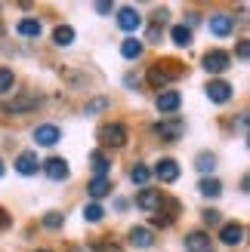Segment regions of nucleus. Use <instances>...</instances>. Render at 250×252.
<instances>
[{
    "label": "nucleus",
    "instance_id": "f257e3e1",
    "mask_svg": "<svg viewBox=\"0 0 250 252\" xmlns=\"http://www.w3.org/2000/svg\"><path fill=\"white\" fill-rule=\"evenodd\" d=\"M99 142L111 145V148H124L127 145V129H124L121 123H105L102 129H99Z\"/></svg>",
    "mask_w": 250,
    "mask_h": 252
},
{
    "label": "nucleus",
    "instance_id": "f03ea898",
    "mask_svg": "<svg viewBox=\"0 0 250 252\" xmlns=\"http://www.w3.org/2000/svg\"><path fill=\"white\" fill-rule=\"evenodd\" d=\"M155 132L164 138V142H176V138L185 132V123H182L179 117H167V120H161V123L155 126Z\"/></svg>",
    "mask_w": 250,
    "mask_h": 252
},
{
    "label": "nucleus",
    "instance_id": "7ed1b4c3",
    "mask_svg": "<svg viewBox=\"0 0 250 252\" xmlns=\"http://www.w3.org/2000/svg\"><path fill=\"white\" fill-rule=\"evenodd\" d=\"M229 53H222V49H210V53L204 56V68L210 74H222V71H229Z\"/></svg>",
    "mask_w": 250,
    "mask_h": 252
},
{
    "label": "nucleus",
    "instance_id": "20e7f679",
    "mask_svg": "<svg viewBox=\"0 0 250 252\" xmlns=\"http://www.w3.org/2000/svg\"><path fill=\"white\" fill-rule=\"evenodd\" d=\"M185 252H213V240L204 231H192L185 237Z\"/></svg>",
    "mask_w": 250,
    "mask_h": 252
},
{
    "label": "nucleus",
    "instance_id": "39448f33",
    "mask_svg": "<svg viewBox=\"0 0 250 252\" xmlns=\"http://www.w3.org/2000/svg\"><path fill=\"white\" fill-rule=\"evenodd\" d=\"M59 138H62V132H59V126H53V123H43V126L34 129V142L43 145V148H53Z\"/></svg>",
    "mask_w": 250,
    "mask_h": 252
},
{
    "label": "nucleus",
    "instance_id": "423d86ee",
    "mask_svg": "<svg viewBox=\"0 0 250 252\" xmlns=\"http://www.w3.org/2000/svg\"><path fill=\"white\" fill-rule=\"evenodd\" d=\"M43 172H46L53 182H65L68 175H71V172H68V163L62 160V157H49V160L43 163Z\"/></svg>",
    "mask_w": 250,
    "mask_h": 252
},
{
    "label": "nucleus",
    "instance_id": "0eeeda50",
    "mask_svg": "<svg viewBox=\"0 0 250 252\" xmlns=\"http://www.w3.org/2000/svg\"><path fill=\"white\" fill-rule=\"evenodd\" d=\"M179 102H182V95H179V93H173V90L158 93V98H155V105H158L161 114H170V111H176V108H179Z\"/></svg>",
    "mask_w": 250,
    "mask_h": 252
},
{
    "label": "nucleus",
    "instance_id": "6e6552de",
    "mask_svg": "<svg viewBox=\"0 0 250 252\" xmlns=\"http://www.w3.org/2000/svg\"><path fill=\"white\" fill-rule=\"evenodd\" d=\"M155 175H158L161 182H167V185H170V182H176V179H179V163H176V160H170V157H167V160H161L158 166H155Z\"/></svg>",
    "mask_w": 250,
    "mask_h": 252
},
{
    "label": "nucleus",
    "instance_id": "1a4fd4ad",
    "mask_svg": "<svg viewBox=\"0 0 250 252\" xmlns=\"http://www.w3.org/2000/svg\"><path fill=\"white\" fill-rule=\"evenodd\" d=\"M207 95H210V102L222 105V102H229V98H232V86L226 80H213V83H207Z\"/></svg>",
    "mask_w": 250,
    "mask_h": 252
},
{
    "label": "nucleus",
    "instance_id": "9d476101",
    "mask_svg": "<svg viewBox=\"0 0 250 252\" xmlns=\"http://www.w3.org/2000/svg\"><path fill=\"white\" fill-rule=\"evenodd\" d=\"M118 25H121L124 31H136L142 25V19H139V12H136L133 6H121L118 9Z\"/></svg>",
    "mask_w": 250,
    "mask_h": 252
},
{
    "label": "nucleus",
    "instance_id": "9b49d317",
    "mask_svg": "<svg viewBox=\"0 0 250 252\" xmlns=\"http://www.w3.org/2000/svg\"><path fill=\"white\" fill-rule=\"evenodd\" d=\"M16 169H19L22 175H34L37 169H41V163H37V154H34V151H25V154H19Z\"/></svg>",
    "mask_w": 250,
    "mask_h": 252
},
{
    "label": "nucleus",
    "instance_id": "f8f14e48",
    "mask_svg": "<svg viewBox=\"0 0 250 252\" xmlns=\"http://www.w3.org/2000/svg\"><path fill=\"white\" fill-rule=\"evenodd\" d=\"M232 28H235V19H229V16H210V31H213L216 37H229L232 34Z\"/></svg>",
    "mask_w": 250,
    "mask_h": 252
},
{
    "label": "nucleus",
    "instance_id": "ddd939ff",
    "mask_svg": "<svg viewBox=\"0 0 250 252\" xmlns=\"http://www.w3.org/2000/svg\"><path fill=\"white\" fill-rule=\"evenodd\" d=\"M136 206L145 209V212H155L161 206V191H148V188H145V191L136 197Z\"/></svg>",
    "mask_w": 250,
    "mask_h": 252
},
{
    "label": "nucleus",
    "instance_id": "4468645a",
    "mask_svg": "<svg viewBox=\"0 0 250 252\" xmlns=\"http://www.w3.org/2000/svg\"><path fill=\"white\" fill-rule=\"evenodd\" d=\"M152 243H155V237H152V231H148V228H133V231H130V246L148 249Z\"/></svg>",
    "mask_w": 250,
    "mask_h": 252
},
{
    "label": "nucleus",
    "instance_id": "2eb2a0df",
    "mask_svg": "<svg viewBox=\"0 0 250 252\" xmlns=\"http://www.w3.org/2000/svg\"><path fill=\"white\" fill-rule=\"evenodd\" d=\"M241 237H244V228H241V224H222V231H219V240L226 243V246L241 243Z\"/></svg>",
    "mask_w": 250,
    "mask_h": 252
},
{
    "label": "nucleus",
    "instance_id": "dca6fc26",
    "mask_svg": "<svg viewBox=\"0 0 250 252\" xmlns=\"http://www.w3.org/2000/svg\"><path fill=\"white\" fill-rule=\"evenodd\" d=\"M121 56L124 59H139L142 56V43L136 40V37H127V40L121 43Z\"/></svg>",
    "mask_w": 250,
    "mask_h": 252
},
{
    "label": "nucleus",
    "instance_id": "f3484780",
    "mask_svg": "<svg viewBox=\"0 0 250 252\" xmlns=\"http://www.w3.org/2000/svg\"><path fill=\"white\" fill-rule=\"evenodd\" d=\"M90 163H93L96 179H105V172H108V157L102 154V151H93V154H90Z\"/></svg>",
    "mask_w": 250,
    "mask_h": 252
},
{
    "label": "nucleus",
    "instance_id": "a211bd4d",
    "mask_svg": "<svg viewBox=\"0 0 250 252\" xmlns=\"http://www.w3.org/2000/svg\"><path fill=\"white\" fill-rule=\"evenodd\" d=\"M111 194V182L108 179H93L90 182V197L93 200H102V197H108Z\"/></svg>",
    "mask_w": 250,
    "mask_h": 252
},
{
    "label": "nucleus",
    "instance_id": "6ab92c4d",
    "mask_svg": "<svg viewBox=\"0 0 250 252\" xmlns=\"http://www.w3.org/2000/svg\"><path fill=\"white\" fill-rule=\"evenodd\" d=\"M71 40H74V28H68V25H59L53 31V43L56 46H71Z\"/></svg>",
    "mask_w": 250,
    "mask_h": 252
},
{
    "label": "nucleus",
    "instance_id": "aec40b11",
    "mask_svg": "<svg viewBox=\"0 0 250 252\" xmlns=\"http://www.w3.org/2000/svg\"><path fill=\"white\" fill-rule=\"evenodd\" d=\"M16 31L22 37H41V22H37V19H22Z\"/></svg>",
    "mask_w": 250,
    "mask_h": 252
},
{
    "label": "nucleus",
    "instance_id": "412c9836",
    "mask_svg": "<svg viewBox=\"0 0 250 252\" xmlns=\"http://www.w3.org/2000/svg\"><path fill=\"white\" fill-rule=\"evenodd\" d=\"M170 77H173V74H170V71H161L158 65H155V68H148V83H152L155 90H161V86H164Z\"/></svg>",
    "mask_w": 250,
    "mask_h": 252
},
{
    "label": "nucleus",
    "instance_id": "4be33fe9",
    "mask_svg": "<svg viewBox=\"0 0 250 252\" xmlns=\"http://www.w3.org/2000/svg\"><path fill=\"white\" fill-rule=\"evenodd\" d=\"M195 169H198V172H213V169H216V157L207 154V151H204V154H198V157H195Z\"/></svg>",
    "mask_w": 250,
    "mask_h": 252
},
{
    "label": "nucleus",
    "instance_id": "5701e85b",
    "mask_svg": "<svg viewBox=\"0 0 250 252\" xmlns=\"http://www.w3.org/2000/svg\"><path fill=\"white\" fill-rule=\"evenodd\" d=\"M170 37H173V43H176V46H189L192 43V31L185 28V25H176V28L170 31Z\"/></svg>",
    "mask_w": 250,
    "mask_h": 252
},
{
    "label": "nucleus",
    "instance_id": "b1692460",
    "mask_svg": "<svg viewBox=\"0 0 250 252\" xmlns=\"http://www.w3.org/2000/svg\"><path fill=\"white\" fill-rule=\"evenodd\" d=\"M198 191H201L204 197H219V194H222V185H219L216 179H204L201 185H198Z\"/></svg>",
    "mask_w": 250,
    "mask_h": 252
},
{
    "label": "nucleus",
    "instance_id": "393cba45",
    "mask_svg": "<svg viewBox=\"0 0 250 252\" xmlns=\"http://www.w3.org/2000/svg\"><path fill=\"white\" fill-rule=\"evenodd\" d=\"M34 105H37L34 95H22V98H16V102H9L6 111H12V114H16V111H28V108H34Z\"/></svg>",
    "mask_w": 250,
    "mask_h": 252
},
{
    "label": "nucleus",
    "instance_id": "a878e982",
    "mask_svg": "<svg viewBox=\"0 0 250 252\" xmlns=\"http://www.w3.org/2000/svg\"><path fill=\"white\" fill-rule=\"evenodd\" d=\"M102 216H105V209L99 206V203L83 206V219H86V221H93V224H96V221H102Z\"/></svg>",
    "mask_w": 250,
    "mask_h": 252
},
{
    "label": "nucleus",
    "instance_id": "bb28decb",
    "mask_svg": "<svg viewBox=\"0 0 250 252\" xmlns=\"http://www.w3.org/2000/svg\"><path fill=\"white\" fill-rule=\"evenodd\" d=\"M130 179H133L136 185H145L148 179H152V172H148V169L142 166V163H136V166H133V172H130Z\"/></svg>",
    "mask_w": 250,
    "mask_h": 252
},
{
    "label": "nucleus",
    "instance_id": "cd10ccee",
    "mask_svg": "<svg viewBox=\"0 0 250 252\" xmlns=\"http://www.w3.org/2000/svg\"><path fill=\"white\" fill-rule=\"evenodd\" d=\"M12 90V71L9 68H0V93Z\"/></svg>",
    "mask_w": 250,
    "mask_h": 252
},
{
    "label": "nucleus",
    "instance_id": "c85d7f7f",
    "mask_svg": "<svg viewBox=\"0 0 250 252\" xmlns=\"http://www.w3.org/2000/svg\"><path fill=\"white\" fill-rule=\"evenodd\" d=\"M43 224H46V228H62V216H59V212H46V216H43Z\"/></svg>",
    "mask_w": 250,
    "mask_h": 252
},
{
    "label": "nucleus",
    "instance_id": "c756f323",
    "mask_svg": "<svg viewBox=\"0 0 250 252\" xmlns=\"http://www.w3.org/2000/svg\"><path fill=\"white\" fill-rule=\"evenodd\" d=\"M102 108H108V98H96V102L86 105V114H96V111H102Z\"/></svg>",
    "mask_w": 250,
    "mask_h": 252
},
{
    "label": "nucleus",
    "instance_id": "7c9ffc66",
    "mask_svg": "<svg viewBox=\"0 0 250 252\" xmlns=\"http://www.w3.org/2000/svg\"><path fill=\"white\" fill-rule=\"evenodd\" d=\"M204 221H207V224H219V212H213V209L204 212Z\"/></svg>",
    "mask_w": 250,
    "mask_h": 252
},
{
    "label": "nucleus",
    "instance_id": "2f4dec72",
    "mask_svg": "<svg viewBox=\"0 0 250 252\" xmlns=\"http://www.w3.org/2000/svg\"><path fill=\"white\" fill-rule=\"evenodd\" d=\"M247 56H250V46H247V40H244V43L238 46V59H247Z\"/></svg>",
    "mask_w": 250,
    "mask_h": 252
},
{
    "label": "nucleus",
    "instance_id": "473e14b6",
    "mask_svg": "<svg viewBox=\"0 0 250 252\" xmlns=\"http://www.w3.org/2000/svg\"><path fill=\"white\" fill-rule=\"evenodd\" d=\"M6 224H9V216H6L3 209H0V228H6Z\"/></svg>",
    "mask_w": 250,
    "mask_h": 252
},
{
    "label": "nucleus",
    "instance_id": "72a5a7b5",
    "mask_svg": "<svg viewBox=\"0 0 250 252\" xmlns=\"http://www.w3.org/2000/svg\"><path fill=\"white\" fill-rule=\"evenodd\" d=\"M96 9H99V12L105 16V12H111V3H96Z\"/></svg>",
    "mask_w": 250,
    "mask_h": 252
},
{
    "label": "nucleus",
    "instance_id": "f704fd0d",
    "mask_svg": "<svg viewBox=\"0 0 250 252\" xmlns=\"http://www.w3.org/2000/svg\"><path fill=\"white\" fill-rule=\"evenodd\" d=\"M0 175H3V163H0Z\"/></svg>",
    "mask_w": 250,
    "mask_h": 252
}]
</instances>
